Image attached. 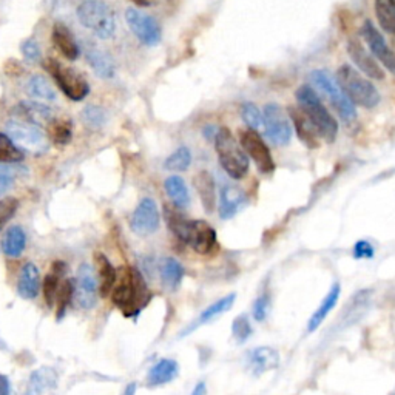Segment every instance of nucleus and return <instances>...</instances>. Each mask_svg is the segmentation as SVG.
<instances>
[{"label":"nucleus","instance_id":"aec40b11","mask_svg":"<svg viewBox=\"0 0 395 395\" xmlns=\"http://www.w3.org/2000/svg\"><path fill=\"white\" fill-rule=\"evenodd\" d=\"M245 203V196L236 185H224L219 193V215L223 219L232 218Z\"/></svg>","mask_w":395,"mask_h":395},{"label":"nucleus","instance_id":"c85d7f7f","mask_svg":"<svg viewBox=\"0 0 395 395\" xmlns=\"http://www.w3.org/2000/svg\"><path fill=\"white\" fill-rule=\"evenodd\" d=\"M164 187L168 198H170V201L176 209H184V207L190 204L189 189H187L185 181L181 176L167 178Z\"/></svg>","mask_w":395,"mask_h":395},{"label":"nucleus","instance_id":"dca6fc26","mask_svg":"<svg viewBox=\"0 0 395 395\" xmlns=\"http://www.w3.org/2000/svg\"><path fill=\"white\" fill-rule=\"evenodd\" d=\"M347 54L351 61L355 63L361 74L371 77L374 81H383L385 79V70L381 68L380 62L369 53V51L363 47V43L357 37H351L347 42Z\"/></svg>","mask_w":395,"mask_h":395},{"label":"nucleus","instance_id":"5701e85b","mask_svg":"<svg viewBox=\"0 0 395 395\" xmlns=\"http://www.w3.org/2000/svg\"><path fill=\"white\" fill-rule=\"evenodd\" d=\"M39 269L33 263H27L21 270L17 281V292L25 300H34L39 294Z\"/></svg>","mask_w":395,"mask_h":395},{"label":"nucleus","instance_id":"bb28decb","mask_svg":"<svg viewBox=\"0 0 395 395\" xmlns=\"http://www.w3.org/2000/svg\"><path fill=\"white\" fill-rule=\"evenodd\" d=\"M94 258H96V264H98V270H99V295L102 298H105L113 292L118 274H116L113 264L108 261V258L105 255L96 254Z\"/></svg>","mask_w":395,"mask_h":395},{"label":"nucleus","instance_id":"0eeeda50","mask_svg":"<svg viewBox=\"0 0 395 395\" xmlns=\"http://www.w3.org/2000/svg\"><path fill=\"white\" fill-rule=\"evenodd\" d=\"M43 68L48 71L50 76L56 81L57 85L67 98L73 101H82L90 92L87 81L70 67H63L56 59H47L43 62Z\"/></svg>","mask_w":395,"mask_h":395},{"label":"nucleus","instance_id":"79ce46f5","mask_svg":"<svg viewBox=\"0 0 395 395\" xmlns=\"http://www.w3.org/2000/svg\"><path fill=\"white\" fill-rule=\"evenodd\" d=\"M19 201L16 198H5L0 199V230H2L6 223L14 216V213L17 212Z\"/></svg>","mask_w":395,"mask_h":395},{"label":"nucleus","instance_id":"c03bdc74","mask_svg":"<svg viewBox=\"0 0 395 395\" xmlns=\"http://www.w3.org/2000/svg\"><path fill=\"white\" fill-rule=\"evenodd\" d=\"M22 54L25 56V59L30 61V62H37L41 61V48H39V45L36 41H25L22 43Z\"/></svg>","mask_w":395,"mask_h":395},{"label":"nucleus","instance_id":"72a5a7b5","mask_svg":"<svg viewBox=\"0 0 395 395\" xmlns=\"http://www.w3.org/2000/svg\"><path fill=\"white\" fill-rule=\"evenodd\" d=\"M233 303H235V294H230V295H227V296L221 298V300H218L216 303L210 304V306L207 307V309H204V312L198 316L196 323H195V325H193V326H190V329H192V330L196 329V327H199L201 325H204V323H209L210 320L216 318V316H219L221 314L227 312V310L233 306Z\"/></svg>","mask_w":395,"mask_h":395},{"label":"nucleus","instance_id":"f8f14e48","mask_svg":"<svg viewBox=\"0 0 395 395\" xmlns=\"http://www.w3.org/2000/svg\"><path fill=\"white\" fill-rule=\"evenodd\" d=\"M125 21L133 34L144 45L153 47L161 41V27L154 17L136 8H128L125 12Z\"/></svg>","mask_w":395,"mask_h":395},{"label":"nucleus","instance_id":"39448f33","mask_svg":"<svg viewBox=\"0 0 395 395\" xmlns=\"http://www.w3.org/2000/svg\"><path fill=\"white\" fill-rule=\"evenodd\" d=\"M77 19L83 27L92 30L99 39L113 37L116 17L113 10L102 0H85L77 6Z\"/></svg>","mask_w":395,"mask_h":395},{"label":"nucleus","instance_id":"de8ad7c7","mask_svg":"<svg viewBox=\"0 0 395 395\" xmlns=\"http://www.w3.org/2000/svg\"><path fill=\"white\" fill-rule=\"evenodd\" d=\"M11 394V386L10 380L5 377V375L0 374V395H10Z\"/></svg>","mask_w":395,"mask_h":395},{"label":"nucleus","instance_id":"ea45409f","mask_svg":"<svg viewBox=\"0 0 395 395\" xmlns=\"http://www.w3.org/2000/svg\"><path fill=\"white\" fill-rule=\"evenodd\" d=\"M232 334H233V336H235L238 343H244L250 338V335L254 334V329H252V325H250L247 316L241 315V316H236V318L233 320Z\"/></svg>","mask_w":395,"mask_h":395},{"label":"nucleus","instance_id":"9d476101","mask_svg":"<svg viewBox=\"0 0 395 395\" xmlns=\"http://www.w3.org/2000/svg\"><path fill=\"white\" fill-rule=\"evenodd\" d=\"M239 144H241L244 153L247 154V158L254 161L258 170L261 173L267 174L275 170V163L272 158L270 150L267 144H265L261 134L255 130H243L239 133Z\"/></svg>","mask_w":395,"mask_h":395},{"label":"nucleus","instance_id":"49530a36","mask_svg":"<svg viewBox=\"0 0 395 395\" xmlns=\"http://www.w3.org/2000/svg\"><path fill=\"white\" fill-rule=\"evenodd\" d=\"M12 183H14V178H12L8 172H0V196H2L6 190L11 189Z\"/></svg>","mask_w":395,"mask_h":395},{"label":"nucleus","instance_id":"f704fd0d","mask_svg":"<svg viewBox=\"0 0 395 395\" xmlns=\"http://www.w3.org/2000/svg\"><path fill=\"white\" fill-rule=\"evenodd\" d=\"M23 159V153L14 142L11 141L8 134L0 133V163L14 164L21 163Z\"/></svg>","mask_w":395,"mask_h":395},{"label":"nucleus","instance_id":"58836bf2","mask_svg":"<svg viewBox=\"0 0 395 395\" xmlns=\"http://www.w3.org/2000/svg\"><path fill=\"white\" fill-rule=\"evenodd\" d=\"M241 116H243V121L245 122V125H247L250 130H258L263 125V113L260 112V108H258L255 103H243L241 107Z\"/></svg>","mask_w":395,"mask_h":395},{"label":"nucleus","instance_id":"7c9ffc66","mask_svg":"<svg viewBox=\"0 0 395 395\" xmlns=\"http://www.w3.org/2000/svg\"><path fill=\"white\" fill-rule=\"evenodd\" d=\"M374 10L380 27L395 36V0H374Z\"/></svg>","mask_w":395,"mask_h":395},{"label":"nucleus","instance_id":"473e14b6","mask_svg":"<svg viewBox=\"0 0 395 395\" xmlns=\"http://www.w3.org/2000/svg\"><path fill=\"white\" fill-rule=\"evenodd\" d=\"M27 92L33 99H41V101L56 99V93L53 87H51L50 81L41 74H34L31 77L27 83Z\"/></svg>","mask_w":395,"mask_h":395},{"label":"nucleus","instance_id":"2eb2a0df","mask_svg":"<svg viewBox=\"0 0 395 395\" xmlns=\"http://www.w3.org/2000/svg\"><path fill=\"white\" fill-rule=\"evenodd\" d=\"M76 303L81 309H92L98 301V280L90 264H81L74 281Z\"/></svg>","mask_w":395,"mask_h":395},{"label":"nucleus","instance_id":"9b49d317","mask_svg":"<svg viewBox=\"0 0 395 395\" xmlns=\"http://www.w3.org/2000/svg\"><path fill=\"white\" fill-rule=\"evenodd\" d=\"M181 241L198 252L201 255H209L218 247V236L215 229L205 221H189L185 233Z\"/></svg>","mask_w":395,"mask_h":395},{"label":"nucleus","instance_id":"412c9836","mask_svg":"<svg viewBox=\"0 0 395 395\" xmlns=\"http://www.w3.org/2000/svg\"><path fill=\"white\" fill-rule=\"evenodd\" d=\"M195 189L201 198V203L205 212L212 213L216 207V184L212 174L205 170H201L195 176Z\"/></svg>","mask_w":395,"mask_h":395},{"label":"nucleus","instance_id":"a19ab883","mask_svg":"<svg viewBox=\"0 0 395 395\" xmlns=\"http://www.w3.org/2000/svg\"><path fill=\"white\" fill-rule=\"evenodd\" d=\"M51 138L56 144H68L71 141V125L67 121H56L50 128Z\"/></svg>","mask_w":395,"mask_h":395},{"label":"nucleus","instance_id":"393cba45","mask_svg":"<svg viewBox=\"0 0 395 395\" xmlns=\"http://www.w3.org/2000/svg\"><path fill=\"white\" fill-rule=\"evenodd\" d=\"M14 113L21 116L23 121L31 122V124H42V122H53V112L50 107L37 102H21L16 107Z\"/></svg>","mask_w":395,"mask_h":395},{"label":"nucleus","instance_id":"4be33fe9","mask_svg":"<svg viewBox=\"0 0 395 395\" xmlns=\"http://www.w3.org/2000/svg\"><path fill=\"white\" fill-rule=\"evenodd\" d=\"M340 295H341V287H340L338 283H335L334 286L330 287L327 295L323 298V301L320 303L318 309H316L315 312L312 314V316L309 318V323H307L309 332H315V330L323 325V321L327 318L330 310H332L336 306V303H338Z\"/></svg>","mask_w":395,"mask_h":395},{"label":"nucleus","instance_id":"f3484780","mask_svg":"<svg viewBox=\"0 0 395 395\" xmlns=\"http://www.w3.org/2000/svg\"><path fill=\"white\" fill-rule=\"evenodd\" d=\"M278 365H280V354L270 346L256 347L247 355V366L256 375L274 371Z\"/></svg>","mask_w":395,"mask_h":395},{"label":"nucleus","instance_id":"f257e3e1","mask_svg":"<svg viewBox=\"0 0 395 395\" xmlns=\"http://www.w3.org/2000/svg\"><path fill=\"white\" fill-rule=\"evenodd\" d=\"M112 300L125 316H136L150 301V292L145 281L138 270L125 267L116 278V284L112 292Z\"/></svg>","mask_w":395,"mask_h":395},{"label":"nucleus","instance_id":"4468645a","mask_svg":"<svg viewBox=\"0 0 395 395\" xmlns=\"http://www.w3.org/2000/svg\"><path fill=\"white\" fill-rule=\"evenodd\" d=\"M361 37L365 39L366 45L371 50V54L377 59L383 67L395 73V54L387 45L386 39L380 33L377 27L371 21H365L361 25Z\"/></svg>","mask_w":395,"mask_h":395},{"label":"nucleus","instance_id":"f03ea898","mask_svg":"<svg viewBox=\"0 0 395 395\" xmlns=\"http://www.w3.org/2000/svg\"><path fill=\"white\" fill-rule=\"evenodd\" d=\"M296 101L298 105L303 110V113L307 116L312 122L315 130L318 132L320 138L326 142H334L338 133V124L332 118V114L327 112L325 103L321 102L320 96L316 94L315 90L310 85H301L296 90Z\"/></svg>","mask_w":395,"mask_h":395},{"label":"nucleus","instance_id":"3c124183","mask_svg":"<svg viewBox=\"0 0 395 395\" xmlns=\"http://www.w3.org/2000/svg\"><path fill=\"white\" fill-rule=\"evenodd\" d=\"M133 2L136 5H141V6H147L148 3H150V2H148V0H133Z\"/></svg>","mask_w":395,"mask_h":395},{"label":"nucleus","instance_id":"8fccbe9b","mask_svg":"<svg viewBox=\"0 0 395 395\" xmlns=\"http://www.w3.org/2000/svg\"><path fill=\"white\" fill-rule=\"evenodd\" d=\"M134 394H136V385H134V383H132V385H128V386H127L125 392L122 394V395H134Z\"/></svg>","mask_w":395,"mask_h":395},{"label":"nucleus","instance_id":"a211bd4d","mask_svg":"<svg viewBox=\"0 0 395 395\" xmlns=\"http://www.w3.org/2000/svg\"><path fill=\"white\" fill-rule=\"evenodd\" d=\"M289 116H290V122H292L298 138L303 142L304 145L309 148H316L318 147V138L320 134L315 130V127L310 119L306 114L303 113L301 108L292 107L289 108Z\"/></svg>","mask_w":395,"mask_h":395},{"label":"nucleus","instance_id":"c9c22d12","mask_svg":"<svg viewBox=\"0 0 395 395\" xmlns=\"http://www.w3.org/2000/svg\"><path fill=\"white\" fill-rule=\"evenodd\" d=\"M192 164V152L187 147H179L165 159L164 167L172 172H184Z\"/></svg>","mask_w":395,"mask_h":395},{"label":"nucleus","instance_id":"37998d69","mask_svg":"<svg viewBox=\"0 0 395 395\" xmlns=\"http://www.w3.org/2000/svg\"><path fill=\"white\" fill-rule=\"evenodd\" d=\"M269 307H270L269 296L267 295L258 296L254 303V318L260 323L264 321L265 316L269 314Z\"/></svg>","mask_w":395,"mask_h":395},{"label":"nucleus","instance_id":"1a4fd4ad","mask_svg":"<svg viewBox=\"0 0 395 395\" xmlns=\"http://www.w3.org/2000/svg\"><path fill=\"white\" fill-rule=\"evenodd\" d=\"M263 125L265 128L267 138L275 145H287L292 138V122H290L287 113L276 105V103H267L263 113Z\"/></svg>","mask_w":395,"mask_h":395},{"label":"nucleus","instance_id":"2f4dec72","mask_svg":"<svg viewBox=\"0 0 395 395\" xmlns=\"http://www.w3.org/2000/svg\"><path fill=\"white\" fill-rule=\"evenodd\" d=\"M183 276L184 267L181 265L179 261L174 260V258H165V260L161 263V280H163V284L167 289H178L181 281H183Z\"/></svg>","mask_w":395,"mask_h":395},{"label":"nucleus","instance_id":"6ab92c4d","mask_svg":"<svg viewBox=\"0 0 395 395\" xmlns=\"http://www.w3.org/2000/svg\"><path fill=\"white\" fill-rule=\"evenodd\" d=\"M51 39H53L56 50L59 51L65 59L76 61L77 57H79L81 54L79 45H77L73 33H71L67 25L56 23L53 27V34H51Z\"/></svg>","mask_w":395,"mask_h":395},{"label":"nucleus","instance_id":"603ef678","mask_svg":"<svg viewBox=\"0 0 395 395\" xmlns=\"http://www.w3.org/2000/svg\"><path fill=\"white\" fill-rule=\"evenodd\" d=\"M392 395H395V394H392Z\"/></svg>","mask_w":395,"mask_h":395},{"label":"nucleus","instance_id":"c756f323","mask_svg":"<svg viewBox=\"0 0 395 395\" xmlns=\"http://www.w3.org/2000/svg\"><path fill=\"white\" fill-rule=\"evenodd\" d=\"M87 61L90 67L102 79H110L114 74V63L110 56L98 48H90L87 51Z\"/></svg>","mask_w":395,"mask_h":395},{"label":"nucleus","instance_id":"7ed1b4c3","mask_svg":"<svg viewBox=\"0 0 395 395\" xmlns=\"http://www.w3.org/2000/svg\"><path fill=\"white\" fill-rule=\"evenodd\" d=\"M336 82L354 105L363 108H375L380 102V93L374 83L361 74L357 68L341 65L336 73Z\"/></svg>","mask_w":395,"mask_h":395},{"label":"nucleus","instance_id":"ddd939ff","mask_svg":"<svg viewBox=\"0 0 395 395\" xmlns=\"http://www.w3.org/2000/svg\"><path fill=\"white\" fill-rule=\"evenodd\" d=\"M161 215L152 198H144L136 207L130 218V229L139 236H148L159 229Z\"/></svg>","mask_w":395,"mask_h":395},{"label":"nucleus","instance_id":"e433bc0d","mask_svg":"<svg viewBox=\"0 0 395 395\" xmlns=\"http://www.w3.org/2000/svg\"><path fill=\"white\" fill-rule=\"evenodd\" d=\"M74 298V281L73 280H65L62 281L61 287H59V294H57V312H56V318L62 320V316L65 315L67 307L71 304Z\"/></svg>","mask_w":395,"mask_h":395},{"label":"nucleus","instance_id":"09e8293b","mask_svg":"<svg viewBox=\"0 0 395 395\" xmlns=\"http://www.w3.org/2000/svg\"><path fill=\"white\" fill-rule=\"evenodd\" d=\"M192 395H205V383L204 381H199V383L195 386Z\"/></svg>","mask_w":395,"mask_h":395},{"label":"nucleus","instance_id":"a878e982","mask_svg":"<svg viewBox=\"0 0 395 395\" xmlns=\"http://www.w3.org/2000/svg\"><path fill=\"white\" fill-rule=\"evenodd\" d=\"M27 247V235L19 225H12L2 238V252L10 258H19Z\"/></svg>","mask_w":395,"mask_h":395},{"label":"nucleus","instance_id":"6e6552de","mask_svg":"<svg viewBox=\"0 0 395 395\" xmlns=\"http://www.w3.org/2000/svg\"><path fill=\"white\" fill-rule=\"evenodd\" d=\"M6 132L12 142H16L25 150L42 153L48 148L47 134L41 127L23 119H11L6 122Z\"/></svg>","mask_w":395,"mask_h":395},{"label":"nucleus","instance_id":"a18cd8bd","mask_svg":"<svg viewBox=\"0 0 395 395\" xmlns=\"http://www.w3.org/2000/svg\"><path fill=\"white\" fill-rule=\"evenodd\" d=\"M354 256L357 260H369L374 256V247L369 241H358L354 245Z\"/></svg>","mask_w":395,"mask_h":395},{"label":"nucleus","instance_id":"cd10ccee","mask_svg":"<svg viewBox=\"0 0 395 395\" xmlns=\"http://www.w3.org/2000/svg\"><path fill=\"white\" fill-rule=\"evenodd\" d=\"M65 264L61 263V261H56L53 264V267H51L50 274L45 276V281H43V296H45V301H47L48 307L51 309L54 306L56 303V298L57 294H59V287H61V280L63 274H65Z\"/></svg>","mask_w":395,"mask_h":395},{"label":"nucleus","instance_id":"4c0bfd02","mask_svg":"<svg viewBox=\"0 0 395 395\" xmlns=\"http://www.w3.org/2000/svg\"><path fill=\"white\" fill-rule=\"evenodd\" d=\"M82 121L83 124L92 128H101L107 121L105 110L96 105H88L83 108L82 112Z\"/></svg>","mask_w":395,"mask_h":395},{"label":"nucleus","instance_id":"b1692460","mask_svg":"<svg viewBox=\"0 0 395 395\" xmlns=\"http://www.w3.org/2000/svg\"><path fill=\"white\" fill-rule=\"evenodd\" d=\"M179 366L178 363L170 358H164L158 361L147 375V381L150 386H161L165 383H170L172 380L178 377Z\"/></svg>","mask_w":395,"mask_h":395},{"label":"nucleus","instance_id":"423d86ee","mask_svg":"<svg viewBox=\"0 0 395 395\" xmlns=\"http://www.w3.org/2000/svg\"><path fill=\"white\" fill-rule=\"evenodd\" d=\"M310 81L314 82L316 90L326 96L336 113L345 122H352L357 118V110L354 103L349 101L347 96L343 92L340 83L336 82L335 77L329 73L327 70H315L310 73Z\"/></svg>","mask_w":395,"mask_h":395},{"label":"nucleus","instance_id":"20e7f679","mask_svg":"<svg viewBox=\"0 0 395 395\" xmlns=\"http://www.w3.org/2000/svg\"><path fill=\"white\" fill-rule=\"evenodd\" d=\"M215 150L219 164L232 179H243L247 174L250 165L247 154L229 128L223 127L215 132Z\"/></svg>","mask_w":395,"mask_h":395}]
</instances>
